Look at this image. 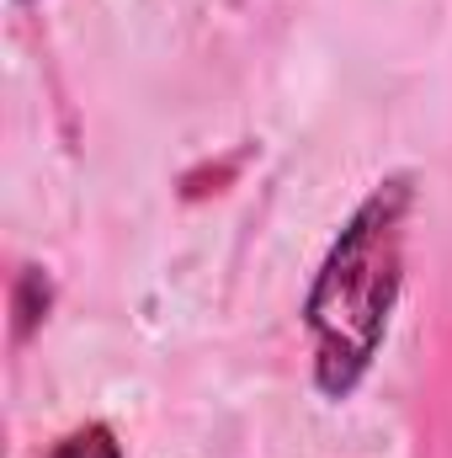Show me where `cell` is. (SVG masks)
Returning <instances> with one entry per match:
<instances>
[{"label": "cell", "instance_id": "1", "mask_svg": "<svg viewBox=\"0 0 452 458\" xmlns=\"http://www.w3.org/2000/svg\"><path fill=\"white\" fill-rule=\"evenodd\" d=\"M415 187L410 176L378 182L356 214L336 234L309 299L304 320L314 331V384L320 394L346 400L362 373L372 368L378 346L389 336V315L399 304V267H405V219H410Z\"/></svg>", "mask_w": 452, "mask_h": 458}, {"label": "cell", "instance_id": "2", "mask_svg": "<svg viewBox=\"0 0 452 458\" xmlns=\"http://www.w3.org/2000/svg\"><path fill=\"white\" fill-rule=\"evenodd\" d=\"M48 299H54V283L38 272V267H21L16 288H11V310H16V342H27L38 331V320L48 315Z\"/></svg>", "mask_w": 452, "mask_h": 458}, {"label": "cell", "instance_id": "3", "mask_svg": "<svg viewBox=\"0 0 452 458\" xmlns=\"http://www.w3.org/2000/svg\"><path fill=\"white\" fill-rule=\"evenodd\" d=\"M48 458H122V448H117V437L102 427V421H91V427L70 432L64 443H54Z\"/></svg>", "mask_w": 452, "mask_h": 458}]
</instances>
